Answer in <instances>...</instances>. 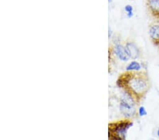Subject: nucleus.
<instances>
[{"instance_id":"1","label":"nucleus","mask_w":159,"mask_h":140,"mask_svg":"<svg viewBox=\"0 0 159 140\" xmlns=\"http://www.w3.org/2000/svg\"><path fill=\"white\" fill-rule=\"evenodd\" d=\"M116 85L139 104L143 100L149 91L150 81L147 73L143 71H126L118 76Z\"/></svg>"},{"instance_id":"2","label":"nucleus","mask_w":159,"mask_h":140,"mask_svg":"<svg viewBox=\"0 0 159 140\" xmlns=\"http://www.w3.org/2000/svg\"><path fill=\"white\" fill-rule=\"evenodd\" d=\"M133 125V122L129 120H122L114 122L108 125L109 140H126L128 129Z\"/></svg>"},{"instance_id":"3","label":"nucleus","mask_w":159,"mask_h":140,"mask_svg":"<svg viewBox=\"0 0 159 140\" xmlns=\"http://www.w3.org/2000/svg\"><path fill=\"white\" fill-rule=\"evenodd\" d=\"M137 105L134 99L131 97L127 93L123 92L120 103V111L121 113L127 118H134L137 115V109L136 106Z\"/></svg>"},{"instance_id":"4","label":"nucleus","mask_w":159,"mask_h":140,"mask_svg":"<svg viewBox=\"0 0 159 140\" xmlns=\"http://www.w3.org/2000/svg\"><path fill=\"white\" fill-rule=\"evenodd\" d=\"M125 47L130 59L136 60L140 57V50L134 42L127 41L125 43Z\"/></svg>"},{"instance_id":"5","label":"nucleus","mask_w":159,"mask_h":140,"mask_svg":"<svg viewBox=\"0 0 159 140\" xmlns=\"http://www.w3.org/2000/svg\"><path fill=\"white\" fill-rule=\"evenodd\" d=\"M113 52L115 55H116V57L118 58L120 60L123 61V62H127V61L129 60L130 58L128 55L126 49H125V47L124 45H122L120 43H117L115 44Z\"/></svg>"},{"instance_id":"6","label":"nucleus","mask_w":159,"mask_h":140,"mask_svg":"<svg viewBox=\"0 0 159 140\" xmlns=\"http://www.w3.org/2000/svg\"><path fill=\"white\" fill-rule=\"evenodd\" d=\"M147 7L151 16L159 21V0H147Z\"/></svg>"},{"instance_id":"7","label":"nucleus","mask_w":159,"mask_h":140,"mask_svg":"<svg viewBox=\"0 0 159 140\" xmlns=\"http://www.w3.org/2000/svg\"><path fill=\"white\" fill-rule=\"evenodd\" d=\"M148 35L153 44L159 48V24L151 25L148 30Z\"/></svg>"},{"instance_id":"8","label":"nucleus","mask_w":159,"mask_h":140,"mask_svg":"<svg viewBox=\"0 0 159 140\" xmlns=\"http://www.w3.org/2000/svg\"><path fill=\"white\" fill-rule=\"evenodd\" d=\"M142 69V65L137 61H132L128 64L126 67V71L127 72H139Z\"/></svg>"},{"instance_id":"9","label":"nucleus","mask_w":159,"mask_h":140,"mask_svg":"<svg viewBox=\"0 0 159 140\" xmlns=\"http://www.w3.org/2000/svg\"><path fill=\"white\" fill-rule=\"evenodd\" d=\"M125 10L127 12V16L128 18H132L133 16V7L131 5H126L125 7Z\"/></svg>"},{"instance_id":"10","label":"nucleus","mask_w":159,"mask_h":140,"mask_svg":"<svg viewBox=\"0 0 159 140\" xmlns=\"http://www.w3.org/2000/svg\"><path fill=\"white\" fill-rule=\"evenodd\" d=\"M138 115L140 117H143L147 115V109L145 108L144 106H140L139 108H138Z\"/></svg>"},{"instance_id":"11","label":"nucleus","mask_w":159,"mask_h":140,"mask_svg":"<svg viewBox=\"0 0 159 140\" xmlns=\"http://www.w3.org/2000/svg\"><path fill=\"white\" fill-rule=\"evenodd\" d=\"M157 134H158V136L159 137V127H158V131H157Z\"/></svg>"},{"instance_id":"12","label":"nucleus","mask_w":159,"mask_h":140,"mask_svg":"<svg viewBox=\"0 0 159 140\" xmlns=\"http://www.w3.org/2000/svg\"><path fill=\"white\" fill-rule=\"evenodd\" d=\"M108 1H109L110 3H111V2H112V0H108Z\"/></svg>"}]
</instances>
